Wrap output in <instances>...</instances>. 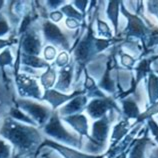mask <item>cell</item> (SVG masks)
I'll return each mask as SVG.
<instances>
[{
  "mask_svg": "<svg viewBox=\"0 0 158 158\" xmlns=\"http://www.w3.org/2000/svg\"><path fill=\"white\" fill-rule=\"evenodd\" d=\"M13 158H21V157L18 156V155H14V156H13Z\"/></svg>",
  "mask_w": 158,
  "mask_h": 158,
  "instance_id": "cell-44",
  "label": "cell"
},
{
  "mask_svg": "<svg viewBox=\"0 0 158 158\" xmlns=\"http://www.w3.org/2000/svg\"><path fill=\"white\" fill-rule=\"evenodd\" d=\"M25 158H33V157H25Z\"/></svg>",
  "mask_w": 158,
  "mask_h": 158,
  "instance_id": "cell-45",
  "label": "cell"
},
{
  "mask_svg": "<svg viewBox=\"0 0 158 158\" xmlns=\"http://www.w3.org/2000/svg\"><path fill=\"white\" fill-rule=\"evenodd\" d=\"M61 119L66 123H68L76 131V133H78L79 136L86 137L87 140L90 139V135L88 134V121H87L85 115L78 113V114L66 116V117H63Z\"/></svg>",
  "mask_w": 158,
  "mask_h": 158,
  "instance_id": "cell-15",
  "label": "cell"
},
{
  "mask_svg": "<svg viewBox=\"0 0 158 158\" xmlns=\"http://www.w3.org/2000/svg\"><path fill=\"white\" fill-rule=\"evenodd\" d=\"M151 39H150V43L149 45L151 44H158V30H155L152 32V34L150 35Z\"/></svg>",
  "mask_w": 158,
  "mask_h": 158,
  "instance_id": "cell-41",
  "label": "cell"
},
{
  "mask_svg": "<svg viewBox=\"0 0 158 158\" xmlns=\"http://www.w3.org/2000/svg\"><path fill=\"white\" fill-rule=\"evenodd\" d=\"M123 112L127 118H138L139 117V109L136 105V102L132 99L128 98L122 101Z\"/></svg>",
  "mask_w": 158,
  "mask_h": 158,
  "instance_id": "cell-23",
  "label": "cell"
},
{
  "mask_svg": "<svg viewBox=\"0 0 158 158\" xmlns=\"http://www.w3.org/2000/svg\"><path fill=\"white\" fill-rule=\"evenodd\" d=\"M85 93V90H76L72 93L66 94L57 91L55 89H48L45 90L44 95L42 97V101H47L51 105L52 110H56L58 107L64 104L67 101H70L74 97L79 96Z\"/></svg>",
  "mask_w": 158,
  "mask_h": 158,
  "instance_id": "cell-11",
  "label": "cell"
},
{
  "mask_svg": "<svg viewBox=\"0 0 158 158\" xmlns=\"http://www.w3.org/2000/svg\"><path fill=\"white\" fill-rule=\"evenodd\" d=\"M150 143H151V140L148 138V131L146 130L144 133V136L133 141V143L131 145L129 157L128 158H145L146 147H147V145Z\"/></svg>",
  "mask_w": 158,
  "mask_h": 158,
  "instance_id": "cell-17",
  "label": "cell"
},
{
  "mask_svg": "<svg viewBox=\"0 0 158 158\" xmlns=\"http://www.w3.org/2000/svg\"><path fill=\"white\" fill-rule=\"evenodd\" d=\"M55 81H56V70H55V65H50L46 69L42 75L40 76V83L41 85L44 87L45 90L52 89L53 86H55Z\"/></svg>",
  "mask_w": 158,
  "mask_h": 158,
  "instance_id": "cell-21",
  "label": "cell"
},
{
  "mask_svg": "<svg viewBox=\"0 0 158 158\" xmlns=\"http://www.w3.org/2000/svg\"><path fill=\"white\" fill-rule=\"evenodd\" d=\"M12 64H13V56H12V53L9 48H5L0 53V70H1L4 83H10V80L5 71V67L6 66H11Z\"/></svg>",
  "mask_w": 158,
  "mask_h": 158,
  "instance_id": "cell-20",
  "label": "cell"
},
{
  "mask_svg": "<svg viewBox=\"0 0 158 158\" xmlns=\"http://www.w3.org/2000/svg\"><path fill=\"white\" fill-rule=\"evenodd\" d=\"M148 126H149V128H150V131L152 133V135L154 136L155 140L158 143V124L153 119H149L148 120Z\"/></svg>",
  "mask_w": 158,
  "mask_h": 158,
  "instance_id": "cell-34",
  "label": "cell"
},
{
  "mask_svg": "<svg viewBox=\"0 0 158 158\" xmlns=\"http://www.w3.org/2000/svg\"><path fill=\"white\" fill-rule=\"evenodd\" d=\"M87 103V96H85L84 94L79 95V96L74 97L71 99L68 103H66L65 105H63L58 111L60 118L66 117V116L74 115L80 113V111L83 110V108L86 105Z\"/></svg>",
  "mask_w": 158,
  "mask_h": 158,
  "instance_id": "cell-16",
  "label": "cell"
},
{
  "mask_svg": "<svg viewBox=\"0 0 158 158\" xmlns=\"http://www.w3.org/2000/svg\"><path fill=\"white\" fill-rule=\"evenodd\" d=\"M16 42H17V40H16L14 36L10 37L9 39H0V49H2L6 46H10V45H13Z\"/></svg>",
  "mask_w": 158,
  "mask_h": 158,
  "instance_id": "cell-36",
  "label": "cell"
},
{
  "mask_svg": "<svg viewBox=\"0 0 158 158\" xmlns=\"http://www.w3.org/2000/svg\"><path fill=\"white\" fill-rule=\"evenodd\" d=\"M0 158H13L12 145L3 138H0Z\"/></svg>",
  "mask_w": 158,
  "mask_h": 158,
  "instance_id": "cell-27",
  "label": "cell"
},
{
  "mask_svg": "<svg viewBox=\"0 0 158 158\" xmlns=\"http://www.w3.org/2000/svg\"><path fill=\"white\" fill-rule=\"evenodd\" d=\"M74 62H70L65 67L61 68L59 70V76H58L57 82L55 84V90L59 92L65 93L70 90L71 83L73 80V74H74Z\"/></svg>",
  "mask_w": 158,
  "mask_h": 158,
  "instance_id": "cell-14",
  "label": "cell"
},
{
  "mask_svg": "<svg viewBox=\"0 0 158 158\" xmlns=\"http://www.w3.org/2000/svg\"><path fill=\"white\" fill-rule=\"evenodd\" d=\"M65 24L69 29H76V28H79V26H80V22L77 21L75 19H72V18L66 19Z\"/></svg>",
  "mask_w": 158,
  "mask_h": 158,
  "instance_id": "cell-39",
  "label": "cell"
},
{
  "mask_svg": "<svg viewBox=\"0 0 158 158\" xmlns=\"http://www.w3.org/2000/svg\"><path fill=\"white\" fill-rule=\"evenodd\" d=\"M119 4L118 1H110L109 5L107 8V14L108 17L112 21L115 28V31L117 33L118 31V10H119Z\"/></svg>",
  "mask_w": 158,
  "mask_h": 158,
  "instance_id": "cell-25",
  "label": "cell"
},
{
  "mask_svg": "<svg viewBox=\"0 0 158 158\" xmlns=\"http://www.w3.org/2000/svg\"><path fill=\"white\" fill-rule=\"evenodd\" d=\"M97 25H98L99 31L101 32V34H103V36L111 37L110 29H109V27H108V25H107L105 22L101 21L100 19H97Z\"/></svg>",
  "mask_w": 158,
  "mask_h": 158,
  "instance_id": "cell-33",
  "label": "cell"
},
{
  "mask_svg": "<svg viewBox=\"0 0 158 158\" xmlns=\"http://www.w3.org/2000/svg\"><path fill=\"white\" fill-rule=\"evenodd\" d=\"M73 4H75L76 8H78L81 13L85 16V8L88 4V1H73Z\"/></svg>",
  "mask_w": 158,
  "mask_h": 158,
  "instance_id": "cell-40",
  "label": "cell"
},
{
  "mask_svg": "<svg viewBox=\"0 0 158 158\" xmlns=\"http://www.w3.org/2000/svg\"><path fill=\"white\" fill-rule=\"evenodd\" d=\"M158 113V101L155 102L154 104H153L150 108H148V109L144 112V113L142 114H140L139 115V117L136 119V122L134 123V125L135 124H138L140 122H142L144 119H146V118H150L152 115H154Z\"/></svg>",
  "mask_w": 158,
  "mask_h": 158,
  "instance_id": "cell-28",
  "label": "cell"
},
{
  "mask_svg": "<svg viewBox=\"0 0 158 158\" xmlns=\"http://www.w3.org/2000/svg\"><path fill=\"white\" fill-rule=\"evenodd\" d=\"M56 48L52 45H47L44 49V57L46 61H52L56 57Z\"/></svg>",
  "mask_w": 158,
  "mask_h": 158,
  "instance_id": "cell-31",
  "label": "cell"
},
{
  "mask_svg": "<svg viewBox=\"0 0 158 158\" xmlns=\"http://www.w3.org/2000/svg\"><path fill=\"white\" fill-rule=\"evenodd\" d=\"M0 137L8 141L13 148V156L35 158L43 142V136L37 127L14 120L6 116L0 128Z\"/></svg>",
  "mask_w": 158,
  "mask_h": 158,
  "instance_id": "cell-1",
  "label": "cell"
},
{
  "mask_svg": "<svg viewBox=\"0 0 158 158\" xmlns=\"http://www.w3.org/2000/svg\"><path fill=\"white\" fill-rule=\"evenodd\" d=\"M156 4H157V5H152V7H153V8H155L156 11H158V2H156Z\"/></svg>",
  "mask_w": 158,
  "mask_h": 158,
  "instance_id": "cell-43",
  "label": "cell"
},
{
  "mask_svg": "<svg viewBox=\"0 0 158 158\" xmlns=\"http://www.w3.org/2000/svg\"><path fill=\"white\" fill-rule=\"evenodd\" d=\"M109 124L110 118L107 115H104L93 123L92 134L85 145V150L88 152V154H98L104 149L109 132Z\"/></svg>",
  "mask_w": 158,
  "mask_h": 158,
  "instance_id": "cell-5",
  "label": "cell"
},
{
  "mask_svg": "<svg viewBox=\"0 0 158 158\" xmlns=\"http://www.w3.org/2000/svg\"><path fill=\"white\" fill-rule=\"evenodd\" d=\"M41 130L45 135L57 140L56 142L58 143L61 142V144L76 149L83 148V137L75 133H71L62 125L61 118L57 110H53L50 119L41 128Z\"/></svg>",
  "mask_w": 158,
  "mask_h": 158,
  "instance_id": "cell-2",
  "label": "cell"
},
{
  "mask_svg": "<svg viewBox=\"0 0 158 158\" xmlns=\"http://www.w3.org/2000/svg\"><path fill=\"white\" fill-rule=\"evenodd\" d=\"M122 13L128 19V26L126 30V37L128 36H144L145 33L148 31V28L145 26V24L137 15L131 14L128 12L123 5H121Z\"/></svg>",
  "mask_w": 158,
  "mask_h": 158,
  "instance_id": "cell-13",
  "label": "cell"
},
{
  "mask_svg": "<svg viewBox=\"0 0 158 158\" xmlns=\"http://www.w3.org/2000/svg\"><path fill=\"white\" fill-rule=\"evenodd\" d=\"M19 45L21 46V52L27 55L38 56L42 48V41H41L40 33L34 24L26 32L20 36Z\"/></svg>",
  "mask_w": 158,
  "mask_h": 158,
  "instance_id": "cell-8",
  "label": "cell"
},
{
  "mask_svg": "<svg viewBox=\"0 0 158 158\" xmlns=\"http://www.w3.org/2000/svg\"><path fill=\"white\" fill-rule=\"evenodd\" d=\"M21 65L27 66V67L30 68H36V69H41V68L47 69L50 66V64L46 60H43L39 56L27 55V54L22 52H21Z\"/></svg>",
  "mask_w": 158,
  "mask_h": 158,
  "instance_id": "cell-19",
  "label": "cell"
},
{
  "mask_svg": "<svg viewBox=\"0 0 158 158\" xmlns=\"http://www.w3.org/2000/svg\"><path fill=\"white\" fill-rule=\"evenodd\" d=\"M70 63L69 62V54L66 51H62L58 54V56L56 57V60L54 62V65L57 67L63 68L66 65H68Z\"/></svg>",
  "mask_w": 158,
  "mask_h": 158,
  "instance_id": "cell-29",
  "label": "cell"
},
{
  "mask_svg": "<svg viewBox=\"0 0 158 158\" xmlns=\"http://www.w3.org/2000/svg\"><path fill=\"white\" fill-rule=\"evenodd\" d=\"M14 81L17 88L18 97L26 99H36L42 101V95L38 82L32 75L26 73H18L14 76Z\"/></svg>",
  "mask_w": 158,
  "mask_h": 158,
  "instance_id": "cell-6",
  "label": "cell"
},
{
  "mask_svg": "<svg viewBox=\"0 0 158 158\" xmlns=\"http://www.w3.org/2000/svg\"><path fill=\"white\" fill-rule=\"evenodd\" d=\"M45 147L53 149L54 151L59 153L63 158H103V155L102 156L91 155V154H88V153H83V152H80L79 150H76V149H74V148L66 146L64 144L58 143L56 141H54L52 139H48V138H44L43 142L41 143L38 151H37V154H38V152L41 150V149H43Z\"/></svg>",
  "mask_w": 158,
  "mask_h": 158,
  "instance_id": "cell-9",
  "label": "cell"
},
{
  "mask_svg": "<svg viewBox=\"0 0 158 158\" xmlns=\"http://www.w3.org/2000/svg\"><path fill=\"white\" fill-rule=\"evenodd\" d=\"M95 41L96 38L93 36L92 25L88 26L87 32L83 38L79 40L73 45V47L70 49L69 52L73 51L74 57V64L76 65V74H75V81L79 80L83 69H85V65L90 61L95 52H97L96 46H95Z\"/></svg>",
  "mask_w": 158,
  "mask_h": 158,
  "instance_id": "cell-3",
  "label": "cell"
},
{
  "mask_svg": "<svg viewBox=\"0 0 158 158\" xmlns=\"http://www.w3.org/2000/svg\"><path fill=\"white\" fill-rule=\"evenodd\" d=\"M42 33L46 42L60 47L63 50L70 51L71 43H70L69 37L55 23L49 21L48 19H45L42 22Z\"/></svg>",
  "mask_w": 158,
  "mask_h": 158,
  "instance_id": "cell-7",
  "label": "cell"
},
{
  "mask_svg": "<svg viewBox=\"0 0 158 158\" xmlns=\"http://www.w3.org/2000/svg\"><path fill=\"white\" fill-rule=\"evenodd\" d=\"M14 104L24 113H26L29 117H31L40 129L48 122L53 112V110L49 107L33 101L31 99L16 97L14 98Z\"/></svg>",
  "mask_w": 158,
  "mask_h": 158,
  "instance_id": "cell-4",
  "label": "cell"
},
{
  "mask_svg": "<svg viewBox=\"0 0 158 158\" xmlns=\"http://www.w3.org/2000/svg\"><path fill=\"white\" fill-rule=\"evenodd\" d=\"M8 116H10L11 118H13L14 120H17L19 122L25 123V124H28V125H32L35 127L37 126V124L33 121V119L31 117H29L26 113H24L21 109H19L15 104L10 108Z\"/></svg>",
  "mask_w": 158,
  "mask_h": 158,
  "instance_id": "cell-22",
  "label": "cell"
},
{
  "mask_svg": "<svg viewBox=\"0 0 158 158\" xmlns=\"http://www.w3.org/2000/svg\"><path fill=\"white\" fill-rule=\"evenodd\" d=\"M121 61L124 65L127 66V67H130V66H132L133 64H134V59H133L130 55H128V54H122Z\"/></svg>",
  "mask_w": 158,
  "mask_h": 158,
  "instance_id": "cell-37",
  "label": "cell"
},
{
  "mask_svg": "<svg viewBox=\"0 0 158 158\" xmlns=\"http://www.w3.org/2000/svg\"><path fill=\"white\" fill-rule=\"evenodd\" d=\"M48 18L51 19L53 22H59L60 20L63 18V14H62L61 11H58V10L51 11L48 15Z\"/></svg>",
  "mask_w": 158,
  "mask_h": 158,
  "instance_id": "cell-35",
  "label": "cell"
},
{
  "mask_svg": "<svg viewBox=\"0 0 158 158\" xmlns=\"http://www.w3.org/2000/svg\"><path fill=\"white\" fill-rule=\"evenodd\" d=\"M111 109H116L119 111L115 101L111 98H96L93 99L88 105L86 106V111L90 117L94 119H100L106 115V112Z\"/></svg>",
  "mask_w": 158,
  "mask_h": 158,
  "instance_id": "cell-10",
  "label": "cell"
},
{
  "mask_svg": "<svg viewBox=\"0 0 158 158\" xmlns=\"http://www.w3.org/2000/svg\"><path fill=\"white\" fill-rule=\"evenodd\" d=\"M129 128L130 126H129L128 120H122L121 122H119L117 125L114 126L113 132H112V135H111L110 148H113L114 146H116V145L126 136L127 132L129 131Z\"/></svg>",
  "mask_w": 158,
  "mask_h": 158,
  "instance_id": "cell-18",
  "label": "cell"
},
{
  "mask_svg": "<svg viewBox=\"0 0 158 158\" xmlns=\"http://www.w3.org/2000/svg\"><path fill=\"white\" fill-rule=\"evenodd\" d=\"M63 3H64V1H53V0L45 2V4H46V8H48V9H50L52 11H55V9H57V8Z\"/></svg>",
  "mask_w": 158,
  "mask_h": 158,
  "instance_id": "cell-38",
  "label": "cell"
},
{
  "mask_svg": "<svg viewBox=\"0 0 158 158\" xmlns=\"http://www.w3.org/2000/svg\"><path fill=\"white\" fill-rule=\"evenodd\" d=\"M10 30L11 29L9 23H8V20L1 11L0 12V37L6 35L8 32H10Z\"/></svg>",
  "mask_w": 158,
  "mask_h": 158,
  "instance_id": "cell-30",
  "label": "cell"
},
{
  "mask_svg": "<svg viewBox=\"0 0 158 158\" xmlns=\"http://www.w3.org/2000/svg\"><path fill=\"white\" fill-rule=\"evenodd\" d=\"M148 94H149V100L151 103L154 104L157 102L158 99V76L151 73L149 75L148 80Z\"/></svg>",
  "mask_w": 158,
  "mask_h": 158,
  "instance_id": "cell-24",
  "label": "cell"
},
{
  "mask_svg": "<svg viewBox=\"0 0 158 158\" xmlns=\"http://www.w3.org/2000/svg\"><path fill=\"white\" fill-rule=\"evenodd\" d=\"M35 158H61V157L58 156L56 153H54V150L50 148V149H48V150L41 149Z\"/></svg>",
  "mask_w": 158,
  "mask_h": 158,
  "instance_id": "cell-32",
  "label": "cell"
},
{
  "mask_svg": "<svg viewBox=\"0 0 158 158\" xmlns=\"http://www.w3.org/2000/svg\"><path fill=\"white\" fill-rule=\"evenodd\" d=\"M0 83H4V82H3V77H2V73H1V70H0Z\"/></svg>",
  "mask_w": 158,
  "mask_h": 158,
  "instance_id": "cell-42",
  "label": "cell"
},
{
  "mask_svg": "<svg viewBox=\"0 0 158 158\" xmlns=\"http://www.w3.org/2000/svg\"><path fill=\"white\" fill-rule=\"evenodd\" d=\"M14 98L11 83H0V128L10 108L14 105Z\"/></svg>",
  "mask_w": 158,
  "mask_h": 158,
  "instance_id": "cell-12",
  "label": "cell"
},
{
  "mask_svg": "<svg viewBox=\"0 0 158 158\" xmlns=\"http://www.w3.org/2000/svg\"><path fill=\"white\" fill-rule=\"evenodd\" d=\"M60 11L62 12V14L63 15L67 16V18L75 19L79 22L84 18V15H83L80 11H78L76 8L72 5V4H66V5L60 7Z\"/></svg>",
  "mask_w": 158,
  "mask_h": 158,
  "instance_id": "cell-26",
  "label": "cell"
}]
</instances>
